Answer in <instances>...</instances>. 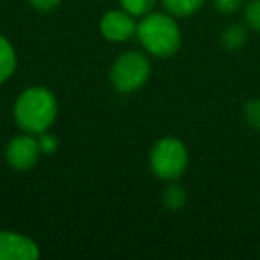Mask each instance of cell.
<instances>
[{
    "label": "cell",
    "mask_w": 260,
    "mask_h": 260,
    "mask_svg": "<svg viewBox=\"0 0 260 260\" xmlns=\"http://www.w3.org/2000/svg\"><path fill=\"white\" fill-rule=\"evenodd\" d=\"M40 256L36 242L25 235L0 230V260H34Z\"/></svg>",
    "instance_id": "obj_5"
},
{
    "label": "cell",
    "mask_w": 260,
    "mask_h": 260,
    "mask_svg": "<svg viewBox=\"0 0 260 260\" xmlns=\"http://www.w3.org/2000/svg\"><path fill=\"white\" fill-rule=\"evenodd\" d=\"M214 4L219 11L223 13H234L242 6V0H214Z\"/></svg>",
    "instance_id": "obj_16"
},
{
    "label": "cell",
    "mask_w": 260,
    "mask_h": 260,
    "mask_svg": "<svg viewBox=\"0 0 260 260\" xmlns=\"http://www.w3.org/2000/svg\"><path fill=\"white\" fill-rule=\"evenodd\" d=\"M221 41H223V47L226 50H239L246 45L248 41V29L239 23H234V25L226 27L223 30V36H221Z\"/></svg>",
    "instance_id": "obj_9"
},
{
    "label": "cell",
    "mask_w": 260,
    "mask_h": 260,
    "mask_svg": "<svg viewBox=\"0 0 260 260\" xmlns=\"http://www.w3.org/2000/svg\"><path fill=\"white\" fill-rule=\"evenodd\" d=\"M29 2L40 11H52L59 6V0H29Z\"/></svg>",
    "instance_id": "obj_17"
},
{
    "label": "cell",
    "mask_w": 260,
    "mask_h": 260,
    "mask_svg": "<svg viewBox=\"0 0 260 260\" xmlns=\"http://www.w3.org/2000/svg\"><path fill=\"white\" fill-rule=\"evenodd\" d=\"M128 15H134V16H141L146 15L153 9L157 0H119Z\"/></svg>",
    "instance_id": "obj_12"
},
{
    "label": "cell",
    "mask_w": 260,
    "mask_h": 260,
    "mask_svg": "<svg viewBox=\"0 0 260 260\" xmlns=\"http://www.w3.org/2000/svg\"><path fill=\"white\" fill-rule=\"evenodd\" d=\"M41 138H40V148H41V152H45V153H52V152H55L57 150V139L54 138L52 134H47V132H43V134H40Z\"/></svg>",
    "instance_id": "obj_15"
},
{
    "label": "cell",
    "mask_w": 260,
    "mask_h": 260,
    "mask_svg": "<svg viewBox=\"0 0 260 260\" xmlns=\"http://www.w3.org/2000/svg\"><path fill=\"white\" fill-rule=\"evenodd\" d=\"M244 18L251 29L258 30L260 32V0H251L248 6H246Z\"/></svg>",
    "instance_id": "obj_14"
},
{
    "label": "cell",
    "mask_w": 260,
    "mask_h": 260,
    "mask_svg": "<svg viewBox=\"0 0 260 260\" xmlns=\"http://www.w3.org/2000/svg\"><path fill=\"white\" fill-rule=\"evenodd\" d=\"M152 171L164 180H177L187 168V150L175 138L160 139L150 155Z\"/></svg>",
    "instance_id": "obj_3"
},
{
    "label": "cell",
    "mask_w": 260,
    "mask_h": 260,
    "mask_svg": "<svg viewBox=\"0 0 260 260\" xmlns=\"http://www.w3.org/2000/svg\"><path fill=\"white\" fill-rule=\"evenodd\" d=\"M185 200H187V196H185V191L180 187V185H170L162 194L164 205H166L170 210L182 209V207L185 205Z\"/></svg>",
    "instance_id": "obj_11"
},
{
    "label": "cell",
    "mask_w": 260,
    "mask_h": 260,
    "mask_svg": "<svg viewBox=\"0 0 260 260\" xmlns=\"http://www.w3.org/2000/svg\"><path fill=\"white\" fill-rule=\"evenodd\" d=\"M40 143L30 136H18V138L11 139L6 150V159H8L9 166L16 168V170H29L38 162L40 157Z\"/></svg>",
    "instance_id": "obj_6"
},
{
    "label": "cell",
    "mask_w": 260,
    "mask_h": 260,
    "mask_svg": "<svg viewBox=\"0 0 260 260\" xmlns=\"http://www.w3.org/2000/svg\"><path fill=\"white\" fill-rule=\"evenodd\" d=\"M244 118L255 130H260V98L249 100L244 107Z\"/></svg>",
    "instance_id": "obj_13"
},
{
    "label": "cell",
    "mask_w": 260,
    "mask_h": 260,
    "mask_svg": "<svg viewBox=\"0 0 260 260\" xmlns=\"http://www.w3.org/2000/svg\"><path fill=\"white\" fill-rule=\"evenodd\" d=\"M150 77V62L139 52L121 54L111 70V80L121 93H134L145 86Z\"/></svg>",
    "instance_id": "obj_4"
},
{
    "label": "cell",
    "mask_w": 260,
    "mask_h": 260,
    "mask_svg": "<svg viewBox=\"0 0 260 260\" xmlns=\"http://www.w3.org/2000/svg\"><path fill=\"white\" fill-rule=\"evenodd\" d=\"M138 36L143 47L157 57H170L180 48V29L177 22L162 13L148 15L138 25Z\"/></svg>",
    "instance_id": "obj_2"
},
{
    "label": "cell",
    "mask_w": 260,
    "mask_h": 260,
    "mask_svg": "<svg viewBox=\"0 0 260 260\" xmlns=\"http://www.w3.org/2000/svg\"><path fill=\"white\" fill-rule=\"evenodd\" d=\"M102 34L111 41H125L138 30L134 20L130 18L128 13L123 11H109L102 18L100 23Z\"/></svg>",
    "instance_id": "obj_7"
},
{
    "label": "cell",
    "mask_w": 260,
    "mask_h": 260,
    "mask_svg": "<svg viewBox=\"0 0 260 260\" xmlns=\"http://www.w3.org/2000/svg\"><path fill=\"white\" fill-rule=\"evenodd\" d=\"M16 68V54L4 36H0V82L8 80Z\"/></svg>",
    "instance_id": "obj_8"
},
{
    "label": "cell",
    "mask_w": 260,
    "mask_h": 260,
    "mask_svg": "<svg viewBox=\"0 0 260 260\" xmlns=\"http://www.w3.org/2000/svg\"><path fill=\"white\" fill-rule=\"evenodd\" d=\"M57 114L55 96L45 87L23 91L15 105V118L29 134H43L52 126Z\"/></svg>",
    "instance_id": "obj_1"
},
{
    "label": "cell",
    "mask_w": 260,
    "mask_h": 260,
    "mask_svg": "<svg viewBox=\"0 0 260 260\" xmlns=\"http://www.w3.org/2000/svg\"><path fill=\"white\" fill-rule=\"evenodd\" d=\"M205 0H162L164 8L177 16H189L203 6Z\"/></svg>",
    "instance_id": "obj_10"
}]
</instances>
